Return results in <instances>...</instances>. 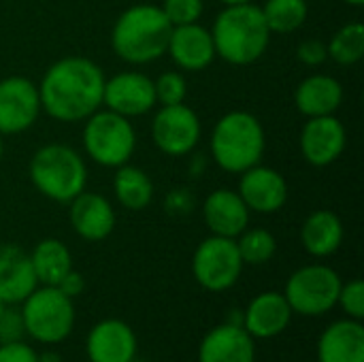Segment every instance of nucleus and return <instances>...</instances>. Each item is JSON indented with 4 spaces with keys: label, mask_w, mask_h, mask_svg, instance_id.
Masks as SVG:
<instances>
[{
    "label": "nucleus",
    "mask_w": 364,
    "mask_h": 362,
    "mask_svg": "<svg viewBox=\"0 0 364 362\" xmlns=\"http://www.w3.org/2000/svg\"><path fill=\"white\" fill-rule=\"evenodd\" d=\"M36 362H62V356H60L58 352H51V350H47V352H41V354H36Z\"/></svg>",
    "instance_id": "obj_38"
},
{
    "label": "nucleus",
    "mask_w": 364,
    "mask_h": 362,
    "mask_svg": "<svg viewBox=\"0 0 364 362\" xmlns=\"http://www.w3.org/2000/svg\"><path fill=\"white\" fill-rule=\"evenodd\" d=\"M83 149L100 166L128 164L136 147V132L128 117L115 111H94L83 126Z\"/></svg>",
    "instance_id": "obj_7"
},
{
    "label": "nucleus",
    "mask_w": 364,
    "mask_h": 362,
    "mask_svg": "<svg viewBox=\"0 0 364 362\" xmlns=\"http://www.w3.org/2000/svg\"><path fill=\"white\" fill-rule=\"evenodd\" d=\"M256 339L239 324L224 322L211 329L198 348V362H254Z\"/></svg>",
    "instance_id": "obj_16"
},
{
    "label": "nucleus",
    "mask_w": 364,
    "mask_h": 362,
    "mask_svg": "<svg viewBox=\"0 0 364 362\" xmlns=\"http://www.w3.org/2000/svg\"><path fill=\"white\" fill-rule=\"evenodd\" d=\"M30 262L38 284L58 286V282L73 269L70 250L58 239H43L30 254Z\"/></svg>",
    "instance_id": "obj_25"
},
{
    "label": "nucleus",
    "mask_w": 364,
    "mask_h": 362,
    "mask_svg": "<svg viewBox=\"0 0 364 362\" xmlns=\"http://www.w3.org/2000/svg\"><path fill=\"white\" fill-rule=\"evenodd\" d=\"M102 105H107L109 111H115L128 119L145 115L158 105L154 81L147 75L134 70L117 73L115 77L105 81Z\"/></svg>",
    "instance_id": "obj_12"
},
{
    "label": "nucleus",
    "mask_w": 364,
    "mask_h": 362,
    "mask_svg": "<svg viewBox=\"0 0 364 362\" xmlns=\"http://www.w3.org/2000/svg\"><path fill=\"white\" fill-rule=\"evenodd\" d=\"M134 362H136V361H134Z\"/></svg>",
    "instance_id": "obj_43"
},
{
    "label": "nucleus",
    "mask_w": 364,
    "mask_h": 362,
    "mask_svg": "<svg viewBox=\"0 0 364 362\" xmlns=\"http://www.w3.org/2000/svg\"><path fill=\"white\" fill-rule=\"evenodd\" d=\"M70 226L85 241H102L115 228V211L98 192H81L70 201Z\"/></svg>",
    "instance_id": "obj_19"
},
{
    "label": "nucleus",
    "mask_w": 364,
    "mask_h": 362,
    "mask_svg": "<svg viewBox=\"0 0 364 362\" xmlns=\"http://www.w3.org/2000/svg\"><path fill=\"white\" fill-rule=\"evenodd\" d=\"M26 335L23 329V318L21 312L6 305L4 314L0 316V344H11V341H21Z\"/></svg>",
    "instance_id": "obj_33"
},
{
    "label": "nucleus",
    "mask_w": 364,
    "mask_h": 362,
    "mask_svg": "<svg viewBox=\"0 0 364 362\" xmlns=\"http://www.w3.org/2000/svg\"><path fill=\"white\" fill-rule=\"evenodd\" d=\"M243 267L245 265L241 260L237 241L228 237L211 235L196 247L192 256L194 280L209 292L230 290L239 282Z\"/></svg>",
    "instance_id": "obj_9"
},
{
    "label": "nucleus",
    "mask_w": 364,
    "mask_h": 362,
    "mask_svg": "<svg viewBox=\"0 0 364 362\" xmlns=\"http://www.w3.org/2000/svg\"><path fill=\"white\" fill-rule=\"evenodd\" d=\"M38 113V85L19 75L0 81V134H19L28 130Z\"/></svg>",
    "instance_id": "obj_11"
},
{
    "label": "nucleus",
    "mask_w": 364,
    "mask_h": 362,
    "mask_svg": "<svg viewBox=\"0 0 364 362\" xmlns=\"http://www.w3.org/2000/svg\"><path fill=\"white\" fill-rule=\"evenodd\" d=\"M237 192L247 209L256 213H275L288 201V183L284 175L262 164H256L241 173Z\"/></svg>",
    "instance_id": "obj_14"
},
{
    "label": "nucleus",
    "mask_w": 364,
    "mask_h": 362,
    "mask_svg": "<svg viewBox=\"0 0 364 362\" xmlns=\"http://www.w3.org/2000/svg\"><path fill=\"white\" fill-rule=\"evenodd\" d=\"M337 305L343 309V314L352 320L363 322L364 318V282L352 280L348 284H341Z\"/></svg>",
    "instance_id": "obj_32"
},
{
    "label": "nucleus",
    "mask_w": 364,
    "mask_h": 362,
    "mask_svg": "<svg viewBox=\"0 0 364 362\" xmlns=\"http://www.w3.org/2000/svg\"><path fill=\"white\" fill-rule=\"evenodd\" d=\"M203 128L198 115L183 102L162 105L151 122V139L166 156H186L200 141Z\"/></svg>",
    "instance_id": "obj_10"
},
{
    "label": "nucleus",
    "mask_w": 364,
    "mask_h": 362,
    "mask_svg": "<svg viewBox=\"0 0 364 362\" xmlns=\"http://www.w3.org/2000/svg\"><path fill=\"white\" fill-rule=\"evenodd\" d=\"M296 55L307 66H320L328 58V49L320 38H307L299 45Z\"/></svg>",
    "instance_id": "obj_34"
},
{
    "label": "nucleus",
    "mask_w": 364,
    "mask_h": 362,
    "mask_svg": "<svg viewBox=\"0 0 364 362\" xmlns=\"http://www.w3.org/2000/svg\"><path fill=\"white\" fill-rule=\"evenodd\" d=\"M264 147V128L258 117L247 111H230L213 126L211 156L226 173H243L260 164Z\"/></svg>",
    "instance_id": "obj_4"
},
{
    "label": "nucleus",
    "mask_w": 364,
    "mask_h": 362,
    "mask_svg": "<svg viewBox=\"0 0 364 362\" xmlns=\"http://www.w3.org/2000/svg\"><path fill=\"white\" fill-rule=\"evenodd\" d=\"M343 102V87L331 75H311L296 85L294 105L307 117L335 115Z\"/></svg>",
    "instance_id": "obj_23"
},
{
    "label": "nucleus",
    "mask_w": 364,
    "mask_h": 362,
    "mask_svg": "<svg viewBox=\"0 0 364 362\" xmlns=\"http://www.w3.org/2000/svg\"><path fill=\"white\" fill-rule=\"evenodd\" d=\"M154 92H156V102L179 105L186 100V94H188L186 77L177 70H166L154 81Z\"/></svg>",
    "instance_id": "obj_30"
},
{
    "label": "nucleus",
    "mask_w": 364,
    "mask_h": 362,
    "mask_svg": "<svg viewBox=\"0 0 364 362\" xmlns=\"http://www.w3.org/2000/svg\"><path fill=\"white\" fill-rule=\"evenodd\" d=\"M36 286L30 254L15 243H0V299L6 305H21Z\"/></svg>",
    "instance_id": "obj_21"
},
{
    "label": "nucleus",
    "mask_w": 364,
    "mask_h": 362,
    "mask_svg": "<svg viewBox=\"0 0 364 362\" xmlns=\"http://www.w3.org/2000/svg\"><path fill=\"white\" fill-rule=\"evenodd\" d=\"M262 9L264 21L273 32L277 34H290L296 32L305 19H307V2L305 0H267Z\"/></svg>",
    "instance_id": "obj_27"
},
{
    "label": "nucleus",
    "mask_w": 364,
    "mask_h": 362,
    "mask_svg": "<svg viewBox=\"0 0 364 362\" xmlns=\"http://www.w3.org/2000/svg\"><path fill=\"white\" fill-rule=\"evenodd\" d=\"M19 312L26 335L45 346L62 344L75 329V303L55 286H36Z\"/></svg>",
    "instance_id": "obj_6"
},
{
    "label": "nucleus",
    "mask_w": 364,
    "mask_h": 362,
    "mask_svg": "<svg viewBox=\"0 0 364 362\" xmlns=\"http://www.w3.org/2000/svg\"><path fill=\"white\" fill-rule=\"evenodd\" d=\"M113 190L117 203L128 211H143L154 201V183L149 175L139 166H117V173L113 177Z\"/></svg>",
    "instance_id": "obj_26"
},
{
    "label": "nucleus",
    "mask_w": 364,
    "mask_h": 362,
    "mask_svg": "<svg viewBox=\"0 0 364 362\" xmlns=\"http://www.w3.org/2000/svg\"><path fill=\"white\" fill-rule=\"evenodd\" d=\"M85 352L90 362H134L136 335L124 320L107 318L90 331Z\"/></svg>",
    "instance_id": "obj_15"
},
{
    "label": "nucleus",
    "mask_w": 364,
    "mask_h": 362,
    "mask_svg": "<svg viewBox=\"0 0 364 362\" xmlns=\"http://www.w3.org/2000/svg\"><path fill=\"white\" fill-rule=\"evenodd\" d=\"M171 21L156 4H134L126 9L111 32L113 51L130 64H149L166 53Z\"/></svg>",
    "instance_id": "obj_3"
},
{
    "label": "nucleus",
    "mask_w": 364,
    "mask_h": 362,
    "mask_svg": "<svg viewBox=\"0 0 364 362\" xmlns=\"http://www.w3.org/2000/svg\"><path fill=\"white\" fill-rule=\"evenodd\" d=\"M192 207H194V198H192V194L186 188L173 190L166 196V211L171 215H186V213L192 211Z\"/></svg>",
    "instance_id": "obj_36"
},
{
    "label": "nucleus",
    "mask_w": 364,
    "mask_h": 362,
    "mask_svg": "<svg viewBox=\"0 0 364 362\" xmlns=\"http://www.w3.org/2000/svg\"><path fill=\"white\" fill-rule=\"evenodd\" d=\"M301 241L307 254L316 258L333 256L343 243V224L339 215L328 209L309 213L301 228Z\"/></svg>",
    "instance_id": "obj_24"
},
{
    "label": "nucleus",
    "mask_w": 364,
    "mask_h": 362,
    "mask_svg": "<svg viewBox=\"0 0 364 362\" xmlns=\"http://www.w3.org/2000/svg\"><path fill=\"white\" fill-rule=\"evenodd\" d=\"M292 320V309L284 294L262 292L254 297L243 312V329L254 339L279 337Z\"/></svg>",
    "instance_id": "obj_20"
},
{
    "label": "nucleus",
    "mask_w": 364,
    "mask_h": 362,
    "mask_svg": "<svg viewBox=\"0 0 364 362\" xmlns=\"http://www.w3.org/2000/svg\"><path fill=\"white\" fill-rule=\"evenodd\" d=\"M235 241L243 265H267L277 252V241L267 228H245Z\"/></svg>",
    "instance_id": "obj_29"
},
{
    "label": "nucleus",
    "mask_w": 364,
    "mask_h": 362,
    "mask_svg": "<svg viewBox=\"0 0 364 362\" xmlns=\"http://www.w3.org/2000/svg\"><path fill=\"white\" fill-rule=\"evenodd\" d=\"M343 2H348V4H352V6H363L364 0H343Z\"/></svg>",
    "instance_id": "obj_40"
},
{
    "label": "nucleus",
    "mask_w": 364,
    "mask_h": 362,
    "mask_svg": "<svg viewBox=\"0 0 364 362\" xmlns=\"http://www.w3.org/2000/svg\"><path fill=\"white\" fill-rule=\"evenodd\" d=\"M348 132L335 115L309 117L301 132V154L314 166H328L343 154Z\"/></svg>",
    "instance_id": "obj_13"
},
{
    "label": "nucleus",
    "mask_w": 364,
    "mask_h": 362,
    "mask_svg": "<svg viewBox=\"0 0 364 362\" xmlns=\"http://www.w3.org/2000/svg\"><path fill=\"white\" fill-rule=\"evenodd\" d=\"M162 13L171 21V26H186V23H196L203 15V0H164L162 2Z\"/></svg>",
    "instance_id": "obj_31"
},
{
    "label": "nucleus",
    "mask_w": 364,
    "mask_h": 362,
    "mask_svg": "<svg viewBox=\"0 0 364 362\" xmlns=\"http://www.w3.org/2000/svg\"><path fill=\"white\" fill-rule=\"evenodd\" d=\"M60 292H64L68 299H73L75 301V297H79L81 292H83V288H85V280H83V275L81 273H77L75 269H70L60 282H58V286H55Z\"/></svg>",
    "instance_id": "obj_37"
},
{
    "label": "nucleus",
    "mask_w": 364,
    "mask_h": 362,
    "mask_svg": "<svg viewBox=\"0 0 364 362\" xmlns=\"http://www.w3.org/2000/svg\"><path fill=\"white\" fill-rule=\"evenodd\" d=\"M166 53L183 70H203L218 58L211 32L198 21L175 26L168 36Z\"/></svg>",
    "instance_id": "obj_17"
},
{
    "label": "nucleus",
    "mask_w": 364,
    "mask_h": 362,
    "mask_svg": "<svg viewBox=\"0 0 364 362\" xmlns=\"http://www.w3.org/2000/svg\"><path fill=\"white\" fill-rule=\"evenodd\" d=\"M203 220L211 235L237 239L250 224V209L239 192L220 188L205 198Z\"/></svg>",
    "instance_id": "obj_18"
},
{
    "label": "nucleus",
    "mask_w": 364,
    "mask_h": 362,
    "mask_svg": "<svg viewBox=\"0 0 364 362\" xmlns=\"http://www.w3.org/2000/svg\"><path fill=\"white\" fill-rule=\"evenodd\" d=\"M36 354L32 346L21 341L0 344V362H36Z\"/></svg>",
    "instance_id": "obj_35"
},
{
    "label": "nucleus",
    "mask_w": 364,
    "mask_h": 362,
    "mask_svg": "<svg viewBox=\"0 0 364 362\" xmlns=\"http://www.w3.org/2000/svg\"><path fill=\"white\" fill-rule=\"evenodd\" d=\"M326 49H328V55L337 64H343V66L356 64L364 55V26L360 21L346 23L333 34Z\"/></svg>",
    "instance_id": "obj_28"
},
{
    "label": "nucleus",
    "mask_w": 364,
    "mask_h": 362,
    "mask_svg": "<svg viewBox=\"0 0 364 362\" xmlns=\"http://www.w3.org/2000/svg\"><path fill=\"white\" fill-rule=\"evenodd\" d=\"M2 154H4V141H2V134H0V160H2Z\"/></svg>",
    "instance_id": "obj_41"
},
{
    "label": "nucleus",
    "mask_w": 364,
    "mask_h": 362,
    "mask_svg": "<svg viewBox=\"0 0 364 362\" xmlns=\"http://www.w3.org/2000/svg\"><path fill=\"white\" fill-rule=\"evenodd\" d=\"M341 277L335 269L326 265H309L290 275L286 282L284 297L299 316H324L333 307H337Z\"/></svg>",
    "instance_id": "obj_8"
},
{
    "label": "nucleus",
    "mask_w": 364,
    "mask_h": 362,
    "mask_svg": "<svg viewBox=\"0 0 364 362\" xmlns=\"http://www.w3.org/2000/svg\"><path fill=\"white\" fill-rule=\"evenodd\" d=\"M102 68L81 55L53 62L38 85L41 109L58 122H83L102 105Z\"/></svg>",
    "instance_id": "obj_1"
},
{
    "label": "nucleus",
    "mask_w": 364,
    "mask_h": 362,
    "mask_svg": "<svg viewBox=\"0 0 364 362\" xmlns=\"http://www.w3.org/2000/svg\"><path fill=\"white\" fill-rule=\"evenodd\" d=\"M4 309H6V303H4V301H2V299H0V316H2V314H4Z\"/></svg>",
    "instance_id": "obj_42"
},
{
    "label": "nucleus",
    "mask_w": 364,
    "mask_h": 362,
    "mask_svg": "<svg viewBox=\"0 0 364 362\" xmlns=\"http://www.w3.org/2000/svg\"><path fill=\"white\" fill-rule=\"evenodd\" d=\"M211 38L215 55L235 66L254 64L269 47L271 30L264 21L262 9L245 2L226 6L213 21Z\"/></svg>",
    "instance_id": "obj_2"
},
{
    "label": "nucleus",
    "mask_w": 364,
    "mask_h": 362,
    "mask_svg": "<svg viewBox=\"0 0 364 362\" xmlns=\"http://www.w3.org/2000/svg\"><path fill=\"white\" fill-rule=\"evenodd\" d=\"M220 2H224L226 6H230V4H245V2H252V0H220Z\"/></svg>",
    "instance_id": "obj_39"
},
{
    "label": "nucleus",
    "mask_w": 364,
    "mask_h": 362,
    "mask_svg": "<svg viewBox=\"0 0 364 362\" xmlns=\"http://www.w3.org/2000/svg\"><path fill=\"white\" fill-rule=\"evenodd\" d=\"M318 362H364V326L358 320H337L318 341Z\"/></svg>",
    "instance_id": "obj_22"
},
{
    "label": "nucleus",
    "mask_w": 364,
    "mask_h": 362,
    "mask_svg": "<svg viewBox=\"0 0 364 362\" xmlns=\"http://www.w3.org/2000/svg\"><path fill=\"white\" fill-rule=\"evenodd\" d=\"M30 179L32 186L49 201L70 203L85 190L87 166L73 147L49 143L32 156Z\"/></svg>",
    "instance_id": "obj_5"
}]
</instances>
